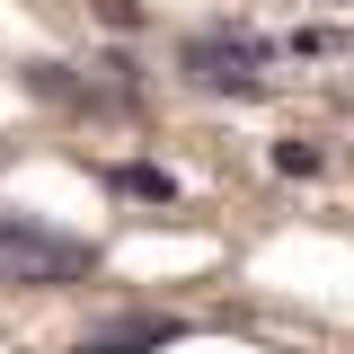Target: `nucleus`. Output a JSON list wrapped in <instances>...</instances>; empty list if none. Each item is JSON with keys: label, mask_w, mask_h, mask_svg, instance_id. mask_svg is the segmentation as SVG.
<instances>
[{"label": "nucleus", "mask_w": 354, "mask_h": 354, "mask_svg": "<svg viewBox=\"0 0 354 354\" xmlns=\"http://www.w3.org/2000/svg\"><path fill=\"white\" fill-rule=\"evenodd\" d=\"M88 274H97L88 239H62L27 213H0V292H53V283H88Z\"/></svg>", "instance_id": "nucleus-2"}, {"label": "nucleus", "mask_w": 354, "mask_h": 354, "mask_svg": "<svg viewBox=\"0 0 354 354\" xmlns=\"http://www.w3.org/2000/svg\"><path fill=\"white\" fill-rule=\"evenodd\" d=\"M274 169H283V177H319V169H328V151H319V142H283Z\"/></svg>", "instance_id": "nucleus-6"}, {"label": "nucleus", "mask_w": 354, "mask_h": 354, "mask_svg": "<svg viewBox=\"0 0 354 354\" xmlns=\"http://www.w3.org/2000/svg\"><path fill=\"white\" fill-rule=\"evenodd\" d=\"M346 9H354V0H346Z\"/></svg>", "instance_id": "nucleus-8"}, {"label": "nucleus", "mask_w": 354, "mask_h": 354, "mask_svg": "<svg viewBox=\"0 0 354 354\" xmlns=\"http://www.w3.org/2000/svg\"><path fill=\"white\" fill-rule=\"evenodd\" d=\"M106 186H115V195H142V204H177V177H169V169H151V160L106 169Z\"/></svg>", "instance_id": "nucleus-5"}, {"label": "nucleus", "mask_w": 354, "mask_h": 354, "mask_svg": "<svg viewBox=\"0 0 354 354\" xmlns=\"http://www.w3.org/2000/svg\"><path fill=\"white\" fill-rule=\"evenodd\" d=\"M27 88L53 97V106H97V88L80 80V62H27Z\"/></svg>", "instance_id": "nucleus-4"}, {"label": "nucleus", "mask_w": 354, "mask_h": 354, "mask_svg": "<svg viewBox=\"0 0 354 354\" xmlns=\"http://www.w3.org/2000/svg\"><path fill=\"white\" fill-rule=\"evenodd\" d=\"M177 337H186V319H169V310H133V319H106V328H88L71 354H169Z\"/></svg>", "instance_id": "nucleus-3"}, {"label": "nucleus", "mask_w": 354, "mask_h": 354, "mask_svg": "<svg viewBox=\"0 0 354 354\" xmlns=\"http://www.w3.org/2000/svg\"><path fill=\"white\" fill-rule=\"evenodd\" d=\"M177 71L195 88H213V97H266L274 88V36H257V27H195L177 44Z\"/></svg>", "instance_id": "nucleus-1"}, {"label": "nucleus", "mask_w": 354, "mask_h": 354, "mask_svg": "<svg viewBox=\"0 0 354 354\" xmlns=\"http://www.w3.org/2000/svg\"><path fill=\"white\" fill-rule=\"evenodd\" d=\"M88 9H97V27H115V36L142 27V0H88Z\"/></svg>", "instance_id": "nucleus-7"}]
</instances>
